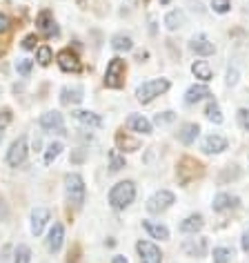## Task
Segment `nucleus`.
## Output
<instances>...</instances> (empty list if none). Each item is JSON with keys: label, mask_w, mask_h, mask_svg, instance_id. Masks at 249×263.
<instances>
[{"label": "nucleus", "mask_w": 249, "mask_h": 263, "mask_svg": "<svg viewBox=\"0 0 249 263\" xmlns=\"http://www.w3.org/2000/svg\"><path fill=\"white\" fill-rule=\"evenodd\" d=\"M0 219H7V208H5L3 201H0Z\"/></svg>", "instance_id": "43"}, {"label": "nucleus", "mask_w": 249, "mask_h": 263, "mask_svg": "<svg viewBox=\"0 0 249 263\" xmlns=\"http://www.w3.org/2000/svg\"><path fill=\"white\" fill-rule=\"evenodd\" d=\"M182 25H185V11L182 9H172L169 14L165 16V27L169 31H176V29H180Z\"/></svg>", "instance_id": "25"}, {"label": "nucleus", "mask_w": 249, "mask_h": 263, "mask_svg": "<svg viewBox=\"0 0 249 263\" xmlns=\"http://www.w3.org/2000/svg\"><path fill=\"white\" fill-rule=\"evenodd\" d=\"M202 226H205V221H202V214H189L185 221L180 223V232L185 234H196L200 232Z\"/></svg>", "instance_id": "23"}, {"label": "nucleus", "mask_w": 249, "mask_h": 263, "mask_svg": "<svg viewBox=\"0 0 249 263\" xmlns=\"http://www.w3.org/2000/svg\"><path fill=\"white\" fill-rule=\"evenodd\" d=\"M63 143H58V141H54V143H49L47 145V152H45V165H51L58 156H60V152H63Z\"/></svg>", "instance_id": "30"}, {"label": "nucleus", "mask_w": 249, "mask_h": 263, "mask_svg": "<svg viewBox=\"0 0 249 263\" xmlns=\"http://www.w3.org/2000/svg\"><path fill=\"white\" fill-rule=\"evenodd\" d=\"M174 121H176L174 111H162V114H156V118H154L156 125H169V123H174Z\"/></svg>", "instance_id": "36"}, {"label": "nucleus", "mask_w": 249, "mask_h": 263, "mask_svg": "<svg viewBox=\"0 0 249 263\" xmlns=\"http://www.w3.org/2000/svg\"><path fill=\"white\" fill-rule=\"evenodd\" d=\"M212 96V91H209V87L205 83H200V85H192V87L187 89V94H185V103L187 105H194V103H200L202 98H209Z\"/></svg>", "instance_id": "20"}, {"label": "nucleus", "mask_w": 249, "mask_h": 263, "mask_svg": "<svg viewBox=\"0 0 249 263\" xmlns=\"http://www.w3.org/2000/svg\"><path fill=\"white\" fill-rule=\"evenodd\" d=\"M14 263H31V250H29V246L20 243V246L14 250Z\"/></svg>", "instance_id": "33"}, {"label": "nucleus", "mask_w": 249, "mask_h": 263, "mask_svg": "<svg viewBox=\"0 0 249 263\" xmlns=\"http://www.w3.org/2000/svg\"><path fill=\"white\" fill-rule=\"evenodd\" d=\"M36 61H38V65L47 67V65H49L51 61H54V51H51V47H47V45L38 47V51H36Z\"/></svg>", "instance_id": "32"}, {"label": "nucleus", "mask_w": 249, "mask_h": 263, "mask_svg": "<svg viewBox=\"0 0 249 263\" xmlns=\"http://www.w3.org/2000/svg\"><path fill=\"white\" fill-rule=\"evenodd\" d=\"M212 9L216 14H227V11L232 9V3H229V0H212Z\"/></svg>", "instance_id": "35"}, {"label": "nucleus", "mask_w": 249, "mask_h": 263, "mask_svg": "<svg viewBox=\"0 0 249 263\" xmlns=\"http://www.w3.org/2000/svg\"><path fill=\"white\" fill-rule=\"evenodd\" d=\"M40 127L45 129V132H56V134H67L65 132V118H63V114L60 111H45V114L40 116Z\"/></svg>", "instance_id": "8"}, {"label": "nucleus", "mask_w": 249, "mask_h": 263, "mask_svg": "<svg viewBox=\"0 0 249 263\" xmlns=\"http://www.w3.org/2000/svg\"><path fill=\"white\" fill-rule=\"evenodd\" d=\"M71 116L76 118L85 127H102V118L96 114V111H87V109H74Z\"/></svg>", "instance_id": "17"}, {"label": "nucleus", "mask_w": 249, "mask_h": 263, "mask_svg": "<svg viewBox=\"0 0 249 263\" xmlns=\"http://www.w3.org/2000/svg\"><path fill=\"white\" fill-rule=\"evenodd\" d=\"M65 196L74 208H82L85 196H87V187H85V181L80 174H67L65 176Z\"/></svg>", "instance_id": "2"}, {"label": "nucleus", "mask_w": 249, "mask_h": 263, "mask_svg": "<svg viewBox=\"0 0 249 263\" xmlns=\"http://www.w3.org/2000/svg\"><path fill=\"white\" fill-rule=\"evenodd\" d=\"M116 143H118V147H120L122 152H136V149H140V141L138 139H129V136L122 134V132H118L116 134Z\"/></svg>", "instance_id": "27"}, {"label": "nucleus", "mask_w": 249, "mask_h": 263, "mask_svg": "<svg viewBox=\"0 0 249 263\" xmlns=\"http://www.w3.org/2000/svg\"><path fill=\"white\" fill-rule=\"evenodd\" d=\"M240 248L245 250V252H249V230H245V232H242V239H240Z\"/></svg>", "instance_id": "41"}, {"label": "nucleus", "mask_w": 249, "mask_h": 263, "mask_svg": "<svg viewBox=\"0 0 249 263\" xmlns=\"http://www.w3.org/2000/svg\"><path fill=\"white\" fill-rule=\"evenodd\" d=\"M11 27V23H9V18L5 16V14H0V34H5Z\"/></svg>", "instance_id": "40"}, {"label": "nucleus", "mask_w": 249, "mask_h": 263, "mask_svg": "<svg viewBox=\"0 0 249 263\" xmlns=\"http://www.w3.org/2000/svg\"><path fill=\"white\" fill-rule=\"evenodd\" d=\"M136 199V185L134 181H120L109 190V205L114 210H125L129 208Z\"/></svg>", "instance_id": "1"}, {"label": "nucleus", "mask_w": 249, "mask_h": 263, "mask_svg": "<svg viewBox=\"0 0 249 263\" xmlns=\"http://www.w3.org/2000/svg\"><path fill=\"white\" fill-rule=\"evenodd\" d=\"M36 27L40 29L47 38L58 36V27H56V23H54V16H51V11H47V9L38 14V18H36Z\"/></svg>", "instance_id": "15"}, {"label": "nucleus", "mask_w": 249, "mask_h": 263, "mask_svg": "<svg viewBox=\"0 0 249 263\" xmlns=\"http://www.w3.org/2000/svg\"><path fill=\"white\" fill-rule=\"evenodd\" d=\"M63 241H65V228H63V223H54L49 230V234H47V250L51 254H56L58 250L63 248Z\"/></svg>", "instance_id": "14"}, {"label": "nucleus", "mask_w": 249, "mask_h": 263, "mask_svg": "<svg viewBox=\"0 0 249 263\" xmlns=\"http://www.w3.org/2000/svg\"><path fill=\"white\" fill-rule=\"evenodd\" d=\"M212 259H214V263H232V259H234V250H232V248H227V246H218V248H214Z\"/></svg>", "instance_id": "28"}, {"label": "nucleus", "mask_w": 249, "mask_h": 263, "mask_svg": "<svg viewBox=\"0 0 249 263\" xmlns=\"http://www.w3.org/2000/svg\"><path fill=\"white\" fill-rule=\"evenodd\" d=\"M36 43H38L36 34H29V36L23 41V49H36Z\"/></svg>", "instance_id": "38"}, {"label": "nucleus", "mask_w": 249, "mask_h": 263, "mask_svg": "<svg viewBox=\"0 0 249 263\" xmlns=\"http://www.w3.org/2000/svg\"><path fill=\"white\" fill-rule=\"evenodd\" d=\"M205 116H207L212 123L220 125V123H222V111H220V105L216 103V101H209V103H207V107H205Z\"/></svg>", "instance_id": "29"}, {"label": "nucleus", "mask_w": 249, "mask_h": 263, "mask_svg": "<svg viewBox=\"0 0 249 263\" xmlns=\"http://www.w3.org/2000/svg\"><path fill=\"white\" fill-rule=\"evenodd\" d=\"M182 252L194 259H202L207 254V239L205 236H196V239H187L182 241Z\"/></svg>", "instance_id": "9"}, {"label": "nucleus", "mask_w": 249, "mask_h": 263, "mask_svg": "<svg viewBox=\"0 0 249 263\" xmlns=\"http://www.w3.org/2000/svg\"><path fill=\"white\" fill-rule=\"evenodd\" d=\"M236 83H238V69L234 67V69L227 71V85H229V87H234Z\"/></svg>", "instance_id": "39"}, {"label": "nucleus", "mask_w": 249, "mask_h": 263, "mask_svg": "<svg viewBox=\"0 0 249 263\" xmlns=\"http://www.w3.org/2000/svg\"><path fill=\"white\" fill-rule=\"evenodd\" d=\"M111 263H129V261H127V259H125V256H122V254H116V256H114V259H111Z\"/></svg>", "instance_id": "42"}, {"label": "nucleus", "mask_w": 249, "mask_h": 263, "mask_svg": "<svg viewBox=\"0 0 249 263\" xmlns=\"http://www.w3.org/2000/svg\"><path fill=\"white\" fill-rule=\"evenodd\" d=\"M160 5H169V0H160Z\"/></svg>", "instance_id": "45"}, {"label": "nucleus", "mask_w": 249, "mask_h": 263, "mask_svg": "<svg viewBox=\"0 0 249 263\" xmlns=\"http://www.w3.org/2000/svg\"><path fill=\"white\" fill-rule=\"evenodd\" d=\"M142 228L147 230V234L152 236V239H160V241H167L169 239V230H167V226H162V223H156V221L145 219V221H142Z\"/></svg>", "instance_id": "22"}, {"label": "nucleus", "mask_w": 249, "mask_h": 263, "mask_svg": "<svg viewBox=\"0 0 249 263\" xmlns=\"http://www.w3.org/2000/svg\"><path fill=\"white\" fill-rule=\"evenodd\" d=\"M192 74L198 78V81H202V83H209L214 78V71H212V67H209L207 61H196L192 65Z\"/></svg>", "instance_id": "24"}, {"label": "nucleus", "mask_w": 249, "mask_h": 263, "mask_svg": "<svg viewBox=\"0 0 249 263\" xmlns=\"http://www.w3.org/2000/svg\"><path fill=\"white\" fill-rule=\"evenodd\" d=\"M109 167H111V172H120L122 167H127V161H125L122 154H118V149H111L109 152Z\"/></svg>", "instance_id": "31"}, {"label": "nucleus", "mask_w": 249, "mask_h": 263, "mask_svg": "<svg viewBox=\"0 0 249 263\" xmlns=\"http://www.w3.org/2000/svg\"><path fill=\"white\" fill-rule=\"evenodd\" d=\"M238 125L245 132H249V109L247 107H240L238 109Z\"/></svg>", "instance_id": "37"}, {"label": "nucleus", "mask_w": 249, "mask_h": 263, "mask_svg": "<svg viewBox=\"0 0 249 263\" xmlns=\"http://www.w3.org/2000/svg\"><path fill=\"white\" fill-rule=\"evenodd\" d=\"M136 250H138L140 263H162V252L156 243L147 241V239H140L138 243H136Z\"/></svg>", "instance_id": "7"}, {"label": "nucleus", "mask_w": 249, "mask_h": 263, "mask_svg": "<svg viewBox=\"0 0 249 263\" xmlns=\"http://www.w3.org/2000/svg\"><path fill=\"white\" fill-rule=\"evenodd\" d=\"M125 61L122 58H111L107 69H105V85H107L109 89H120L122 83H125Z\"/></svg>", "instance_id": "4"}, {"label": "nucleus", "mask_w": 249, "mask_h": 263, "mask_svg": "<svg viewBox=\"0 0 249 263\" xmlns=\"http://www.w3.org/2000/svg\"><path fill=\"white\" fill-rule=\"evenodd\" d=\"M198 134H200L198 123H185L178 132V141L182 143V145H192V143L198 139Z\"/></svg>", "instance_id": "21"}, {"label": "nucleus", "mask_w": 249, "mask_h": 263, "mask_svg": "<svg viewBox=\"0 0 249 263\" xmlns=\"http://www.w3.org/2000/svg\"><path fill=\"white\" fill-rule=\"evenodd\" d=\"M31 67H34V61H31V58H20V61L16 63V71L20 76H29L31 74Z\"/></svg>", "instance_id": "34"}, {"label": "nucleus", "mask_w": 249, "mask_h": 263, "mask_svg": "<svg viewBox=\"0 0 249 263\" xmlns=\"http://www.w3.org/2000/svg\"><path fill=\"white\" fill-rule=\"evenodd\" d=\"M169 87H172V83H169L167 78H152V81L138 85V89H136V98H138L142 105H147V103H152L154 98H158L160 94H165Z\"/></svg>", "instance_id": "3"}, {"label": "nucleus", "mask_w": 249, "mask_h": 263, "mask_svg": "<svg viewBox=\"0 0 249 263\" xmlns=\"http://www.w3.org/2000/svg\"><path fill=\"white\" fill-rule=\"evenodd\" d=\"M127 127L132 129V132H136V134H152V129H154V125L147 121L142 114H129L127 116Z\"/></svg>", "instance_id": "16"}, {"label": "nucleus", "mask_w": 249, "mask_h": 263, "mask_svg": "<svg viewBox=\"0 0 249 263\" xmlns=\"http://www.w3.org/2000/svg\"><path fill=\"white\" fill-rule=\"evenodd\" d=\"M189 49L194 51L196 56H212L216 47H214V43L209 41V38L205 34H198V36H194L192 41H189Z\"/></svg>", "instance_id": "12"}, {"label": "nucleus", "mask_w": 249, "mask_h": 263, "mask_svg": "<svg viewBox=\"0 0 249 263\" xmlns=\"http://www.w3.org/2000/svg\"><path fill=\"white\" fill-rule=\"evenodd\" d=\"M111 49H114V51H132V49H134L132 36H127V34H116L114 38H111Z\"/></svg>", "instance_id": "26"}, {"label": "nucleus", "mask_w": 249, "mask_h": 263, "mask_svg": "<svg viewBox=\"0 0 249 263\" xmlns=\"http://www.w3.org/2000/svg\"><path fill=\"white\" fill-rule=\"evenodd\" d=\"M174 203H176L174 192H169V190H158L156 194L149 196V201H147V212L160 214V212H165V210L172 208Z\"/></svg>", "instance_id": "5"}, {"label": "nucleus", "mask_w": 249, "mask_h": 263, "mask_svg": "<svg viewBox=\"0 0 249 263\" xmlns=\"http://www.w3.org/2000/svg\"><path fill=\"white\" fill-rule=\"evenodd\" d=\"M29 147H27V136H18V139L11 143V147L7 149V165L18 167L27 161Z\"/></svg>", "instance_id": "6"}, {"label": "nucleus", "mask_w": 249, "mask_h": 263, "mask_svg": "<svg viewBox=\"0 0 249 263\" xmlns=\"http://www.w3.org/2000/svg\"><path fill=\"white\" fill-rule=\"evenodd\" d=\"M58 65H60L63 71H74V74L80 71V61H78V56L71 49H63L58 54Z\"/></svg>", "instance_id": "18"}, {"label": "nucleus", "mask_w": 249, "mask_h": 263, "mask_svg": "<svg viewBox=\"0 0 249 263\" xmlns=\"http://www.w3.org/2000/svg\"><path fill=\"white\" fill-rule=\"evenodd\" d=\"M3 139H5V127L0 125V141H3Z\"/></svg>", "instance_id": "44"}, {"label": "nucleus", "mask_w": 249, "mask_h": 263, "mask_svg": "<svg viewBox=\"0 0 249 263\" xmlns=\"http://www.w3.org/2000/svg\"><path fill=\"white\" fill-rule=\"evenodd\" d=\"M82 98H85V91L80 85H74V87H63L60 89V103L63 105H78V103H82Z\"/></svg>", "instance_id": "19"}, {"label": "nucleus", "mask_w": 249, "mask_h": 263, "mask_svg": "<svg viewBox=\"0 0 249 263\" xmlns=\"http://www.w3.org/2000/svg\"><path fill=\"white\" fill-rule=\"evenodd\" d=\"M240 205V199L236 194H229V192H220L214 196V212H229V210H236Z\"/></svg>", "instance_id": "10"}, {"label": "nucleus", "mask_w": 249, "mask_h": 263, "mask_svg": "<svg viewBox=\"0 0 249 263\" xmlns=\"http://www.w3.org/2000/svg\"><path fill=\"white\" fill-rule=\"evenodd\" d=\"M227 139L225 136H220V134H209L205 136V141H202V152L205 154H220V152H225L227 149Z\"/></svg>", "instance_id": "13"}, {"label": "nucleus", "mask_w": 249, "mask_h": 263, "mask_svg": "<svg viewBox=\"0 0 249 263\" xmlns=\"http://www.w3.org/2000/svg\"><path fill=\"white\" fill-rule=\"evenodd\" d=\"M49 219H51V212L47 208H34L31 210V234L40 236Z\"/></svg>", "instance_id": "11"}]
</instances>
